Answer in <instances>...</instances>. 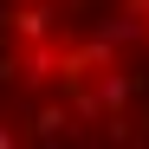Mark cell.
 <instances>
[{"instance_id":"cell-1","label":"cell","mask_w":149,"mask_h":149,"mask_svg":"<svg viewBox=\"0 0 149 149\" xmlns=\"http://www.w3.org/2000/svg\"><path fill=\"white\" fill-rule=\"evenodd\" d=\"M45 26H52V13H39V7H26V13H13V33H26V39H39Z\"/></svg>"},{"instance_id":"cell-2","label":"cell","mask_w":149,"mask_h":149,"mask_svg":"<svg viewBox=\"0 0 149 149\" xmlns=\"http://www.w3.org/2000/svg\"><path fill=\"white\" fill-rule=\"evenodd\" d=\"M0 149H13V136H7V130H0Z\"/></svg>"}]
</instances>
